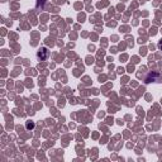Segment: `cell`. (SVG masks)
<instances>
[{
	"mask_svg": "<svg viewBox=\"0 0 162 162\" xmlns=\"http://www.w3.org/2000/svg\"><path fill=\"white\" fill-rule=\"evenodd\" d=\"M49 55V52L47 51V48H41L39 49V52H38V58L42 60V61H44V60H47V57Z\"/></svg>",
	"mask_w": 162,
	"mask_h": 162,
	"instance_id": "6da1fadb",
	"label": "cell"
},
{
	"mask_svg": "<svg viewBox=\"0 0 162 162\" xmlns=\"http://www.w3.org/2000/svg\"><path fill=\"white\" fill-rule=\"evenodd\" d=\"M158 47H160V48H161V49H162V39H161V41H160V43H158Z\"/></svg>",
	"mask_w": 162,
	"mask_h": 162,
	"instance_id": "7a4b0ae2",
	"label": "cell"
}]
</instances>
